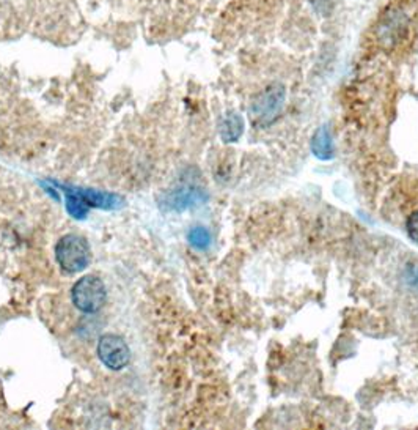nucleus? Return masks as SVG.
I'll return each mask as SVG.
<instances>
[{
	"label": "nucleus",
	"instance_id": "1",
	"mask_svg": "<svg viewBox=\"0 0 418 430\" xmlns=\"http://www.w3.org/2000/svg\"><path fill=\"white\" fill-rule=\"evenodd\" d=\"M417 0H397L380 14L375 26V41L382 51H393L409 36L417 14Z\"/></svg>",
	"mask_w": 418,
	"mask_h": 430
},
{
	"label": "nucleus",
	"instance_id": "2",
	"mask_svg": "<svg viewBox=\"0 0 418 430\" xmlns=\"http://www.w3.org/2000/svg\"><path fill=\"white\" fill-rule=\"evenodd\" d=\"M286 103V90L279 83L269 84L253 96L249 105L252 123L258 128H266L280 117Z\"/></svg>",
	"mask_w": 418,
	"mask_h": 430
},
{
	"label": "nucleus",
	"instance_id": "3",
	"mask_svg": "<svg viewBox=\"0 0 418 430\" xmlns=\"http://www.w3.org/2000/svg\"><path fill=\"white\" fill-rule=\"evenodd\" d=\"M90 246L79 235L68 234L58 240L55 246V258L60 268L66 273H79L90 263Z\"/></svg>",
	"mask_w": 418,
	"mask_h": 430
},
{
	"label": "nucleus",
	"instance_id": "4",
	"mask_svg": "<svg viewBox=\"0 0 418 430\" xmlns=\"http://www.w3.org/2000/svg\"><path fill=\"white\" fill-rule=\"evenodd\" d=\"M74 306L85 314H95L107 300V290L102 280L93 274L80 278L71 290Z\"/></svg>",
	"mask_w": 418,
	"mask_h": 430
},
{
	"label": "nucleus",
	"instance_id": "5",
	"mask_svg": "<svg viewBox=\"0 0 418 430\" xmlns=\"http://www.w3.org/2000/svg\"><path fill=\"white\" fill-rule=\"evenodd\" d=\"M98 357L110 370H122L129 365L131 350L122 336L104 335L98 342Z\"/></svg>",
	"mask_w": 418,
	"mask_h": 430
},
{
	"label": "nucleus",
	"instance_id": "6",
	"mask_svg": "<svg viewBox=\"0 0 418 430\" xmlns=\"http://www.w3.org/2000/svg\"><path fill=\"white\" fill-rule=\"evenodd\" d=\"M205 199H206V192L203 188H200L197 184H192V183H186L181 184V187L173 192L171 204H173L175 209L184 210V209H189V206L201 204Z\"/></svg>",
	"mask_w": 418,
	"mask_h": 430
},
{
	"label": "nucleus",
	"instance_id": "7",
	"mask_svg": "<svg viewBox=\"0 0 418 430\" xmlns=\"http://www.w3.org/2000/svg\"><path fill=\"white\" fill-rule=\"evenodd\" d=\"M311 152L315 157L321 161H328L333 158L335 145L331 131L327 126H321L315 132V136L311 139Z\"/></svg>",
	"mask_w": 418,
	"mask_h": 430
},
{
	"label": "nucleus",
	"instance_id": "8",
	"mask_svg": "<svg viewBox=\"0 0 418 430\" xmlns=\"http://www.w3.org/2000/svg\"><path fill=\"white\" fill-rule=\"evenodd\" d=\"M244 132V120L237 112H228L220 122V137L223 142H237Z\"/></svg>",
	"mask_w": 418,
	"mask_h": 430
},
{
	"label": "nucleus",
	"instance_id": "9",
	"mask_svg": "<svg viewBox=\"0 0 418 430\" xmlns=\"http://www.w3.org/2000/svg\"><path fill=\"white\" fill-rule=\"evenodd\" d=\"M82 199L85 200L87 205L92 206H101V209H115L122 204V199L115 194H109V192L102 191H93V189H76Z\"/></svg>",
	"mask_w": 418,
	"mask_h": 430
},
{
	"label": "nucleus",
	"instance_id": "10",
	"mask_svg": "<svg viewBox=\"0 0 418 430\" xmlns=\"http://www.w3.org/2000/svg\"><path fill=\"white\" fill-rule=\"evenodd\" d=\"M65 196H66V209H68L70 214H73L74 218H85L87 211H88V205L82 196L76 189H68L65 188Z\"/></svg>",
	"mask_w": 418,
	"mask_h": 430
},
{
	"label": "nucleus",
	"instance_id": "11",
	"mask_svg": "<svg viewBox=\"0 0 418 430\" xmlns=\"http://www.w3.org/2000/svg\"><path fill=\"white\" fill-rule=\"evenodd\" d=\"M188 240L191 243V246H193L198 251H205L211 246L213 236H211V232H209L206 227L197 226V227H192L189 231Z\"/></svg>",
	"mask_w": 418,
	"mask_h": 430
},
{
	"label": "nucleus",
	"instance_id": "12",
	"mask_svg": "<svg viewBox=\"0 0 418 430\" xmlns=\"http://www.w3.org/2000/svg\"><path fill=\"white\" fill-rule=\"evenodd\" d=\"M402 280L410 290L418 293V262H409L402 271Z\"/></svg>",
	"mask_w": 418,
	"mask_h": 430
},
{
	"label": "nucleus",
	"instance_id": "13",
	"mask_svg": "<svg viewBox=\"0 0 418 430\" xmlns=\"http://www.w3.org/2000/svg\"><path fill=\"white\" fill-rule=\"evenodd\" d=\"M406 231L409 234L410 238H412L415 243H418V211L412 213L407 218L406 222Z\"/></svg>",
	"mask_w": 418,
	"mask_h": 430
}]
</instances>
